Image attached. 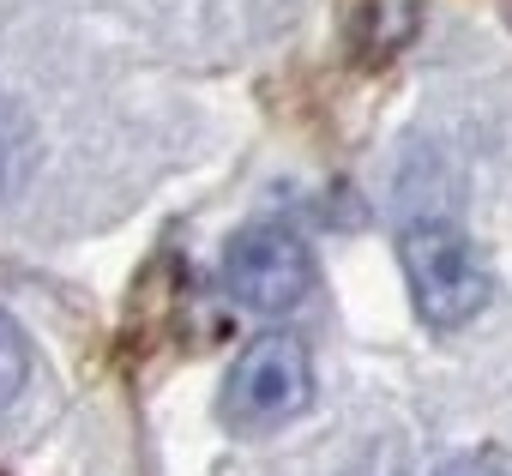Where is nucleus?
<instances>
[{
	"mask_svg": "<svg viewBox=\"0 0 512 476\" xmlns=\"http://www.w3.org/2000/svg\"><path fill=\"white\" fill-rule=\"evenodd\" d=\"M404 272H410L416 314L428 326H464L488 302V266L476 254V242L452 223L404 229Z\"/></svg>",
	"mask_w": 512,
	"mask_h": 476,
	"instance_id": "2",
	"label": "nucleus"
},
{
	"mask_svg": "<svg viewBox=\"0 0 512 476\" xmlns=\"http://www.w3.org/2000/svg\"><path fill=\"white\" fill-rule=\"evenodd\" d=\"M7 157H13V145H7V139H0V181H7Z\"/></svg>",
	"mask_w": 512,
	"mask_h": 476,
	"instance_id": "5",
	"label": "nucleus"
},
{
	"mask_svg": "<svg viewBox=\"0 0 512 476\" xmlns=\"http://www.w3.org/2000/svg\"><path fill=\"white\" fill-rule=\"evenodd\" d=\"M314 398V356L296 332H266V338H253L229 380H223V428L235 434H272L284 422H296Z\"/></svg>",
	"mask_w": 512,
	"mask_h": 476,
	"instance_id": "1",
	"label": "nucleus"
},
{
	"mask_svg": "<svg viewBox=\"0 0 512 476\" xmlns=\"http://www.w3.org/2000/svg\"><path fill=\"white\" fill-rule=\"evenodd\" d=\"M223 284L253 314H296L314 290V260L302 248V235L278 223H253L223 254Z\"/></svg>",
	"mask_w": 512,
	"mask_h": 476,
	"instance_id": "3",
	"label": "nucleus"
},
{
	"mask_svg": "<svg viewBox=\"0 0 512 476\" xmlns=\"http://www.w3.org/2000/svg\"><path fill=\"white\" fill-rule=\"evenodd\" d=\"M25 374H31V350H25V332L0 314V404H13L25 392Z\"/></svg>",
	"mask_w": 512,
	"mask_h": 476,
	"instance_id": "4",
	"label": "nucleus"
}]
</instances>
